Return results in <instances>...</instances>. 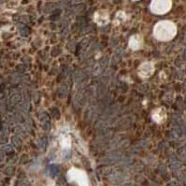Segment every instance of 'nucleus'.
<instances>
[{"instance_id":"nucleus-1","label":"nucleus","mask_w":186,"mask_h":186,"mask_svg":"<svg viewBox=\"0 0 186 186\" xmlns=\"http://www.w3.org/2000/svg\"><path fill=\"white\" fill-rule=\"evenodd\" d=\"M153 33H155V36L157 39L166 41L173 38L176 33V29H175L174 24L171 23L161 22L155 25Z\"/></svg>"},{"instance_id":"nucleus-2","label":"nucleus","mask_w":186,"mask_h":186,"mask_svg":"<svg viewBox=\"0 0 186 186\" xmlns=\"http://www.w3.org/2000/svg\"><path fill=\"white\" fill-rule=\"evenodd\" d=\"M155 71V67L152 62H145L140 65L139 68V75L143 79L150 78Z\"/></svg>"},{"instance_id":"nucleus-3","label":"nucleus","mask_w":186,"mask_h":186,"mask_svg":"<svg viewBox=\"0 0 186 186\" xmlns=\"http://www.w3.org/2000/svg\"><path fill=\"white\" fill-rule=\"evenodd\" d=\"M151 9L155 13H164L168 9V3L167 2V0H153Z\"/></svg>"},{"instance_id":"nucleus-4","label":"nucleus","mask_w":186,"mask_h":186,"mask_svg":"<svg viewBox=\"0 0 186 186\" xmlns=\"http://www.w3.org/2000/svg\"><path fill=\"white\" fill-rule=\"evenodd\" d=\"M142 42H143V39L140 35H134L130 38L129 40V47L132 50L137 51L139 50L140 48L142 46Z\"/></svg>"}]
</instances>
